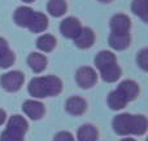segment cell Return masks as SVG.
Wrapping results in <instances>:
<instances>
[{
    "instance_id": "21",
    "label": "cell",
    "mask_w": 148,
    "mask_h": 141,
    "mask_svg": "<svg viewBox=\"0 0 148 141\" xmlns=\"http://www.w3.org/2000/svg\"><path fill=\"white\" fill-rule=\"evenodd\" d=\"M131 10L136 16H139L143 22L148 21V0H133Z\"/></svg>"
},
{
    "instance_id": "22",
    "label": "cell",
    "mask_w": 148,
    "mask_h": 141,
    "mask_svg": "<svg viewBox=\"0 0 148 141\" xmlns=\"http://www.w3.org/2000/svg\"><path fill=\"white\" fill-rule=\"evenodd\" d=\"M136 61H138V65L144 70V71L148 70V49L147 48L142 49V51L139 52L138 57H136Z\"/></svg>"
},
{
    "instance_id": "6",
    "label": "cell",
    "mask_w": 148,
    "mask_h": 141,
    "mask_svg": "<svg viewBox=\"0 0 148 141\" xmlns=\"http://www.w3.org/2000/svg\"><path fill=\"white\" fill-rule=\"evenodd\" d=\"M110 34L116 35H126L130 34L131 21L126 14H116L110 18Z\"/></svg>"
},
{
    "instance_id": "9",
    "label": "cell",
    "mask_w": 148,
    "mask_h": 141,
    "mask_svg": "<svg viewBox=\"0 0 148 141\" xmlns=\"http://www.w3.org/2000/svg\"><path fill=\"white\" fill-rule=\"evenodd\" d=\"M82 30V25L75 17H68L60 23V31L65 38L74 39Z\"/></svg>"
},
{
    "instance_id": "27",
    "label": "cell",
    "mask_w": 148,
    "mask_h": 141,
    "mask_svg": "<svg viewBox=\"0 0 148 141\" xmlns=\"http://www.w3.org/2000/svg\"><path fill=\"white\" fill-rule=\"evenodd\" d=\"M21 1H23V3H33L34 0H21Z\"/></svg>"
},
{
    "instance_id": "15",
    "label": "cell",
    "mask_w": 148,
    "mask_h": 141,
    "mask_svg": "<svg viewBox=\"0 0 148 141\" xmlns=\"http://www.w3.org/2000/svg\"><path fill=\"white\" fill-rule=\"evenodd\" d=\"M97 137H99V132L96 127L92 124H83L82 127H79L77 132L78 141H97Z\"/></svg>"
},
{
    "instance_id": "25",
    "label": "cell",
    "mask_w": 148,
    "mask_h": 141,
    "mask_svg": "<svg viewBox=\"0 0 148 141\" xmlns=\"http://www.w3.org/2000/svg\"><path fill=\"white\" fill-rule=\"evenodd\" d=\"M121 141H136V140H134V139H131V137H125V139H122Z\"/></svg>"
},
{
    "instance_id": "7",
    "label": "cell",
    "mask_w": 148,
    "mask_h": 141,
    "mask_svg": "<svg viewBox=\"0 0 148 141\" xmlns=\"http://www.w3.org/2000/svg\"><path fill=\"white\" fill-rule=\"evenodd\" d=\"M75 80L81 88H91L97 82V75L92 67L83 66L78 69L75 74Z\"/></svg>"
},
{
    "instance_id": "18",
    "label": "cell",
    "mask_w": 148,
    "mask_h": 141,
    "mask_svg": "<svg viewBox=\"0 0 148 141\" xmlns=\"http://www.w3.org/2000/svg\"><path fill=\"white\" fill-rule=\"evenodd\" d=\"M68 9L65 0H49L47 4V10L53 17H61Z\"/></svg>"
},
{
    "instance_id": "14",
    "label": "cell",
    "mask_w": 148,
    "mask_h": 141,
    "mask_svg": "<svg viewBox=\"0 0 148 141\" xmlns=\"http://www.w3.org/2000/svg\"><path fill=\"white\" fill-rule=\"evenodd\" d=\"M14 60H16L14 53L9 49V45H8L7 40L0 38V67L8 69L9 66L13 65Z\"/></svg>"
},
{
    "instance_id": "3",
    "label": "cell",
    "mask_w": 148,
    "mask_h": 141,
    "mask_svg": "<svg viewBox=\"0 0 148 141\" xmlns=\"http://www.w3.org/2000/svg\"><path fill=\"white\" fill-rule=\"evenodd\" d=\"M14 22L20 27H26L31 33H43L48 27V18L40 12H35L29 7H20L14 12Z\"/></svg>"
},
{
    "instance_id": "16",
    "label": "cell",
    "mask_w": 148,
    "mask_h": 141,
    "mask_svg": "<svg viewBox=\"0 0 148 141\" xmlns=\"http://www.w3.org/2000/svg\"><path fill=\"white\" fill-rule=\"evenodd\" d=\"M27 64L34 73H42L47 67V58H46V56H43V54L34 52V53L29 54Z\"/></svg>"
},
{
    "instance_id": "11",
    "label": "cell",
    "mask_w": 148,
    "mask_h": 141,
    "mask_svg": "<svg viewBox=\"0 0 148 141\" xmlns=\"http://www.w3.org/2000/svg\"><path fill=\"white\" fill-rule=\"evenodd\" d=\"M65 109L69 114L72 115H82L87 109V102L79 96H73V97L68 98L66 104H65Z\"/></svg>"
},
{
    "instance_id": "13",
    "label": "cell",
    "mask_w": 148,
    "mask_h": 141,
    "mask_svg": "<svg viewBox=\"0 0 148 141\" xmlns=\"http://www.w3.org/2000/svg\"><path fill=\"white\" fill-rule=\"evenodd\" d=\"M116 64H117L116 56L110 51H100L95 57V65L99 69V71H103Z\"/></svg>"
},
{
    "instance_id": "2",
    "label": "cell",
    "mask_w": 148,
    "mask_h": 141,
    "mask_svg": "<svg viewBox=\"0 0 148 141\" xmlns=\"http://www.w3.org/2000/svg\"><path fill=\"white\" fill-rule=\"evenodd\" d=\"M27 91L34 98L53 97L61 93L62 82L60 78L55 75L48 77H36L30 80L27 85Z\"/></svg>"
},
{
    "instance_id": "26",
    "label": "cell",
    "mask_w": 148,
    "mask_h": 141,
    "mask_svg": "<svg viewBox=\"0 0 148 141\" xmlns=\"http://www.w3.org/2000/svg\"><path fill=\"white\" fill-rule=\"evenodd\" d=\"M97 1H100V3H110V1H113V0H97Z\"/></svg>"
},
{
    "instance_id": "12",
    "label": "cell",
    "mask_w": 148,
    "mask_h": 141,
    "mask_svg": "<svg viewBox=\"0 0 148 141\" xmlns=\"http://www.w3.org/2000/svg\"><path fill=\"white\" fill-rule=\"evenodd\" d=\"M95 41V34L90 27H82L81 33L74 38V44L81 49H86L92 47Z\"/></svg>"
},
{
    "instance_id": "23",
    "label": "cell",
    "mask_w": 148,
    "mask_h": 141,
    "mask_svg": "<svg viewBox=\"0 0 148 141\" xmlns=\"http://www.w3.org/2000/svg\"><path fill=\"white\" fill-rule=\"evenodd\" d=\"M53 141H74V137L70 132L61 131V132H59V134H56Z\"/></svg>"
},
{
    "instance_id": "8",
    "label": "cell",
    "mask_w": 148,
    "mask_h": 141,
    "mask_svg": "<svg viewBox=\"0 0 148 141\" xmlns=\"http://www.w3.org/2000/svg\"><path fill=\"white\" fill-rule=\"evenodd\" d=\"M22 110L33 121H39L44 115V113H46L44 105L40 101H36V100H26L22 104Z\"/></svg>"
},
{
    "instance_id": "17",
    "label": "cell",
    "mask_w": 148,
    "mask_h": 141,
    "mask_svg": "<svg viewBox=\"0 0 148 141\" xmlns=\"http://www.w3.org/2000/svg\"><path fill=\"white\" fill-rule=\"evenodd\" d=\"M130 34L126 35H116V34H110L109 35V45L116 51H123L130 45Z\"/></svg>"
},
{
    "instance_id": "19",
    "label": "cell",
    "mask_w": 148,
    "mask_h": 141,
    "mask_svg": "<svg viewBox=\"0 0 148 141\" xmlns=\"http://www.w3.org/2000/svg\"><path fill=\"white\" fill-rule=\"evenodd\" d=\"M36 47L40 49L42 52H51L56 47V39L55 36L49 35V34H44V35L39 36L36 40Z\"/></svg>"
},
{
    "instance_id": "4",
    "label": "cell",
    "mask_w": 148,
    "mask_h": 141,
    "mask_svg": "<svg viewBox=\"0 0 148 141\" xmlns=\"http://www.w3.org/2000/svg\"><path fill=\"white\" fill-rule=\"evenodd\" d=\"M27 122L21 115H13L9 118L7 128L0 136V141H23L27 132Z\"/></svg>"
},
{
    "instance_id": "24",
    "label": "cell",
    "mask_w": 148,
    "mask_h": 141,
    "mask_svg": "<svg viewBox=\"0 0 148 141\" xmlns=\"http://www.w3.org/2000/svg\"><path fill=\"white\" fill-rule=\"evenodd\" d=\"M5 119H7V113H5L3 109H0V126L5 122Z\"/></svg>"
},
{
    "instance_id": "5",
    "label": "cell",
    "mask_w": 148,
    "mask_h": 141,
    "mask_svg": "<svg viewBox=\"0 0 148 141\" xmlns=\"http://www.w3.org/2000/svg\"><path fill=\"white\" fill-rule=\"evenodd\" d=\"M25 82V75L18 70L8 71L0 77V85L8 92H17Z\"/></svg>"
},
{
    "instance_id": "10",
    "label": "cell",
    "mask_w": 148,
    "mask_h": 141,
    "mask_svg": "<svg viewBox=\"0 0 148 141\" xmlns=\"http://www.w3.org/2000/svg\"><path fill=\"white\" fill-rule=\"evenodd\" d=\"M117 91L122 95V97L125 98L126 101H133L138 97L139 95V85L138 83H135L134 80L126 79L123 82H121L117 87Z\"/></svg>"
},
{
    "instance_id": "20",
    "label": "cell",
    "mask_w": 148,
    "mask_h": 141,
    "mask_svg": "<svg viewBox=\"0 0 148 141\" xmlns=\"http://www.w3.org/2000/svg\"><path fill=\"white\" fill-rule=\"evenodd\" d=\"M126 104H127V101L122 97V95L117 89L110 92L109 96H108V105L112 110H121V109L125 108Z\"/></svg>"
},
{
    "instance_id": "1",
    "label": "cell",
    "mask_w": 148,
    "mask_h": 141,
    "mask_svg": "<svg viewBox=\"0 0 148 141\" xmlns=\"http://www.w3.org/2000/svg\"><path fill=\"white\" fill-rule=\"evenodd\" d=\"M147 118L142 114L133 115V114H118L113 118L112 127L114 132L121 136H127V135H136L140 136L144 135L147 131Z\"/></svg>"
}]
</instances>
